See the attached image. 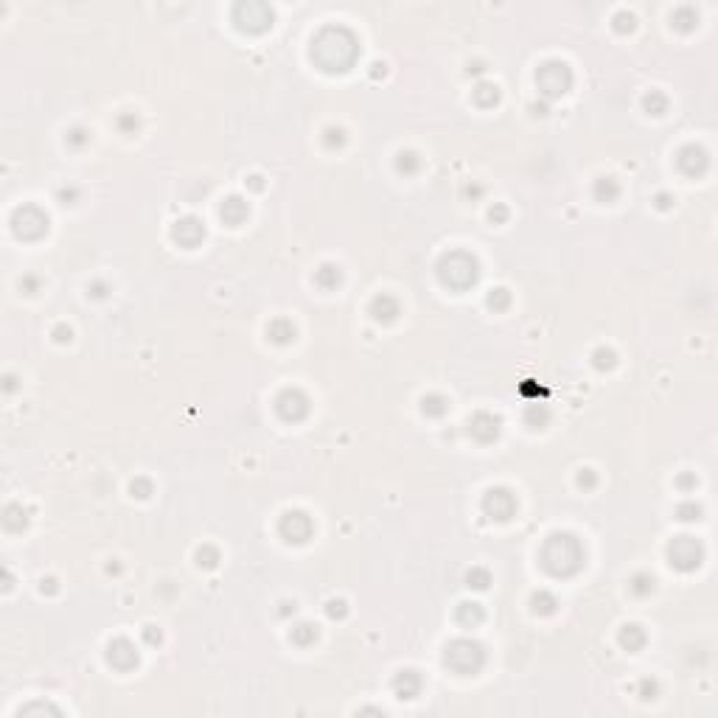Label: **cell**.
I'll list each match as a JSON object with an SVG mask.
<instances>
[{"mask_svg": "<svg viewBox=\"0 0 718 718\" xmlns=\"http://www.w3.org/2000/svg\"><path fill=\"white\" fill-rule=\"evenodd\" d=\"M671 561H674L679 570H693V567L702 561V547L696 544L693 536H679V539H674V544H671Z\"/></svg>", "mask_w": 718, "mask_h": 718, "instance_id": "7", "label": "cell"}, {"mask_svg": "<svg viewBox=\"0 0 718 718\" xmlns=\"http://www.w3.org/2000/svg\"><path fill=\"white\" fill-rule=\"evenodd\" d=\"M393 688H396V693H398L401 699H413V696H418V690H421V679H418L415 671H401V674L396 676Z\"/></svg>", "mask_w": 718, "mask_h": 718, "instance_id": "14", "label": "cell"}, {"mask_svg": "<svg viewBox=\"0 0 718 718\" xmlns=\"http://www.w3.org/2000/svg\"><path fill=\"white\" fill-rule=\"evenodd\" d=\"M458 617H461V623H463V626H469V623L475 626V623H480V620H482V611H480L477 603H463Z\"/></svg>", "mask_w": 718, "mask_h": 718, "instance_id": "19", "label": "cell"}, {"mask_svg": "<svg viewBox=\"0 0 718 718\" xmlns=\"http://www.w3.org/2000/svg\"><path fill=\"white\" fill-rule=\"evenodd\" d=\"M446 665L458 674H475L482 665V645L475 640H455L446 648Z\"/></svg>", "mask_w": 718, "mask_h": 718, "instance_id": "4", "label": "cell"}, {"mask_svg": "<svg viewBox=\"0 0 718 718\" xmlns=\"http://www.w3.org/2000/svg\"><path fill=\"white\" fill-rule=\"evenodd\" d=\"M110 662L121 668V671H126V668H132V665H138V651H135V645L129 643V640H116L113 645H110Z\"/></svg>", "mask_w": 718, "mask_h": 718, "instance_id": "10", "label": "cell"}, {"mask_svg": "<svg viewBox=\"0 0 718 718\" xmlns=\"http://www.w3.org/2000/svg\"><path fill=\"white\" fill-rule=\"evenodd\" d=\"M269 334H272V340H278V343H286L289 337H295V329L289 326V323H284V320H278V323H272V329H269Z\"/></svg>", "mask_w": 718, "mask_h": 718, "instance_id": "20", "label": "cell"}, {"mask_svg": "<svg viewBox=\"0 0 718 718\" xmlns=\"http://www.w3.org/2000/svg\"><path fill=\"white\" fill-rule=\"evenodd\" d=\"M278 410H281V415L284 418H300V415H306V398L298 393V390H286L281 398H278Z\"/></svg>", "mask_w": 718, "mask_h": 718, "instance_id": "12", "label": "cell"}, {"mask_svg": "<svg viewBox=\"0 0 718 718\" xmlns=\"http://www.w3.org/2000/svg\"><path fill=\"white\" fill-rule=\"evenodd\" d=\"M475 96H477L480 102H488V99H491V102H497V87H491V85H480Z\"/></svg>", "mask_w": 718, "mask_h": 718, "instance_id": "25", "label": "cell"}, {"mask_svg": "<svg viewBox=\"0 0 718 718\" xmlns=\"http://www.w3.org/2000/svg\"><path fill=\"white\" fill-rule=\"evenodd\" d=\"M292 640H295V643H300V645H306L309 640H315V628L303 623V626H298V628L292 631Z\"/></svg>", "mask_w": 718, "mask_h": 718, "instance_id": "21", "label": "cell"}, {"mask_svg": "<svg viewBox=\"0 0 718 718\" xmlns=\"http://www.w3.org/2000/svg\"><path fill=\"white\" fill-rule=\"evenodd\" d=\"M202 236H205V228L197 219H183L174 228V239L180 241V244H185V247H194Z\"/></svg>", "mask_w": 718, "mask_h": 718, "instance_id": "13", "label": "cell"}, {"mask_svg": "<svg viewBox=\"0 0 718 718\" xmlns=\"http://www.w3.org/2000/svg\"><path fill=\"white\" fill-rule=\"evenodd\" d=\"M14 225V233L23 236V239H39L45 231H48V217L39 211V208H20L11 219Z\"/></svg>", "mask_w": 718, "mask_h": 718, "instance_id": "6", "label": "cell"}, {"mask_svg": "<svg viewBox=\"0 0 718 718\" xmlns=\"http://www.w3.org/2000/svg\"><path fill=\"white\" fill-rule=\"evenodd\" d=\"M542 561H544V567H547L553 576H570V573H576V570L581 567L584 550H581V544H578L573 536L556 533V536L547 539L544 553H542Z\"/></svg>", "mask_w": 718, "mask_h": 718, "instance_id": "2", "label": "cell"}, {"mask_svg": "<svg viewBox=\"0 0 718 718\" xmlns=\"http://www.w3.org/2000/svg\"><path fill=\"white\" fill-rule=\"evenodd\" d=\"M598 194L603 197L606 194V200H611L614 194H617V185H614V180H609V177H603L598 183Z\"/></svg>", "mask_w": 718, "mask_h": 718, "instance_id": "24", "label": "cell"}, {"mask_svg": "<svg viewBox=\"0 0 718 718\" xmlns=\"http://www.w3.org/2000/svg\"><path fill=\"white\" fill-rule=\"evenodd\" d=\"M446 401L444 398H438V396H430V398H424V413H432V415H441L446 407H444Z\"/></svg>", "mask_w": 718, "mask_h": 718, "instance_id": "23", "label": "cell"}, {"mask_svg": "<svg viewBox=\"0 0 718 718\" xmlns=\"http://www.w3.org/2000/svg\"><path fill=\"white\" fill-rule=\"evenodd\" d=\"M441 278H444L449 286L463 289V286L475 284V278H477V264H475V258L466 255V252H452V255H446V258L441 261Z\"/></svg>", "mask_w": 718, "mask_h": 718, "instance_id": "3", "label": "cell"}, {"mask_svg": "<svg viewBox=\"0 0 718 718\" xmlns=\"http://www.w3.org/2000/svg\"><path fill=\"white\" fill-rule=\"evenodd\" d=\"M536 82H539V87H542V93H544L547 99H556V96L567 93V87H570V71H567V65H561V62H547V65L536 73Z\"/></svg>", "mask_w": 718, "mask_h": 718, "instance_id": "5", "label": "cell"}, {"mask_svg": "<svg viewBox=\"0 0 718 718\" xmlns=\"http://www.w3.org/2000/svg\"><path fill=\"white\" fill-rule=\"evenodd\" d=\"M373 315H376L379 320H382V317H384V320H390V317H396V315H398V303H396L393 298L382 295V298H376V300H373Z\"/></svg>", "mask_w": 718, "mask_h": 718, "instance_id": "17", "label": "cell"}, {"mask_svg": "<svg viewBox=\"0 0 718 718\" xmlns=\"http://www.w3.org/2000/svg\"><path fill=\"white\" fill-rule=\"evenodd\" d=\"M281 533H284L289 542H306L309 533H312V522H309L306 513L292 511V513H286V516L281 519Z\"/></svg>", "mask_w": 718, "mask_h": 718, "instance_id": "9", "label": "cell"}, {"mask_svg": "<svg viewBox=\"0 0 718 718\" xmlns=\"http://www.w3.org/2000/svg\"><path fill=\"white\" fill-rule=\"evenodd\" d=\"M329 614H331V617H337V614H343V603H331V609H329Z\"/></svg>", "mask_w": 718, "mask_h": 718, "instance_id": "26", "label": "cell"}, {"mask_svg": "<svg viewBox=\"0 0 718 718\" xmlns=\"http://www.w3.org/2000/svg\"><path fill=\"white\" fill-rule=\"evenodd\" d=\"M222 217L228 219V222H241L244 217H247V202L244 200H239V197H231L225 205H222Z\"/></svg>", "mask_w": 718, "mask_h": 718, "instance_id": "16", "label": "cell"}, {"mask_svg": "<svg viewBox=\"0 0 718 718\" xmlns=\"http://www.w3.org/2000/svg\"><path fill=\"white\" fill-rule=\"evenodd\" d=\"M497 418L494 415H488V413H480L472 418V435H477L480 441H491L494 435H497Z\"/></svg>", "mask_w": 718, "mask_h": 718, "instance_id": "15", "label": "cell"}, {"mask_svg": "<svg viewBox=\"0 0 718 718\" xmlns=\"http://www.w3.org/2000/svg\"><path fill=\"white\" fill-rule=\"evenodd\" d=\"M236 14H244V23L250 25V28H264L269 20H272V11L264 6V3H241L239 8H236Z\"/></svg>", "mask_w": 718, "mask_h": 718, "instance_id": "11", "label": "cell"}, {"mask_svg": "<svg viewBox=\"0 0 718 718\" xmlns=\"http://www.w3.org/2000/svg\"><path fill=\"white\" fill-rule=\"evenodd\" d=\"M312 56L326 68V71H346L357 59V39L346 28H323L315 39Z\"/></svg>", "mask_w": 718, "mask_h": 718, "instance_id": "1", "label": "cell"}, {"mask_svg": "<svg viewBox=\"0 0 718 718\" xmlns=\"http://www.w3.org/2000/svg\"><path fill=\"white\" fill-rule=\"evenodd\" d=\"M317 281H320L323 286H331V284H337V281H340V272H337L334 267H323V269L317 272Z\"/></svg>", "mask_w": 718, "mask_h": 718, "instance_id": "22", "label": "cell"}, {"mask_svg": "<svg viewBox=\"0 0 718 718\" xmlns=\"http://www.w3.org/2000/svg\"><path fill=\"white\" fill-rule=\"evenodd\" d=\"M485 511H488V516L491 519H511V513L516 511V499H513V494L511 491H505V488H491L488 494H485Z\"/></svg>", "mask_w": 718, "mask_h": 718, "instance_id": "8", "label": "cell"}, {"mask_svg": "<svg viewBox=\"0 0 718 718\" xmlns=\"http://www.w3.org/2000/svg\"><path fill=\"white\" fill-rule=\"evenodd\" d=\"M620 640H623V645H628V651H634V648H640V645L645 643V634H643L637 626H628V628L623 631Z\"/></svg>", "mask_w": 718, "mask_h": 718, "instance_id": "18", "label": "cell"}]
</instances>
